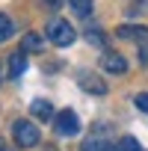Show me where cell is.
Returning a JSON list of instances; mask_svg holds the SVG:
<instances>
[{
  "instance_id": "6da1fadb",
  "label": "cell",
  "mask_w": 148,
  "mask_h": 151,
  "mask_svg": "<svg viewBox=\"0 0 148 151\" xmlns=\"http://www.w3.org/2000/svg\"><path fill=\"white\" fill-rule=\"evenodd\" d=\"M12 136H15V145L18 148H33V145H39V127L33 124V122H27V119H18L15 124H12Z\"/></svg>"
},
{
  "instance_id": "7a4b0ae2",
  "label": "cell",
  "mask_w": 148,
  "mask_h": 151,
  "mask_svg": "<svg viewBox=\"0 0 148 151\" xmlns=\"http://www.w3.org/2000/svg\"><path fill=\"white\" fill-rule=\"evenodd\" d=\"M45 33H47V39H50L53 45H59V47H68V45L74 42V36H77V33H74V27H71L68 21H62V18H53Z\"/></svg>"
},
{
  "instance_id": "3957f363",
  "label": "cell",
  "mask_w": 148,
  "mask_h": 151,
  "mask_svg": "<svg viewBox=\"0 0 148 151\" xmlns=\"http://www.w3.org/2000/svg\"><path fill=\"white\" fill-rule=\"evenodd\" d=\"M56 133L59 136H74V133H80V119H77V113L74 110H62V113H56Z\"/></svg>"
},
{
  "instance_id": "277c9868",
  "label": "cell",
  "mask_w": 148,
  "mask_h": 151,
  "mask_svg": "<svg viewBox=\"0 0 148 151\" xmlns=\"http://www.w3.org/2000/svg\"><path fill=\"white\" fill-rule=\"evenodd\" d=\"M101 65H104V71H110V74H124V71H127V59H124L121 53H113V50H107V53L101 56Z\"/></svg>"
},
{
  "instance_id": "5b68a950",
  "label": "cell",
  "mask_w": 148,
  "mask_h": 151,
  "mask_svg": "<svg viewBox=\"0 0 148 151\" xmlns=\"http://www.w3.org/2000/svg\"><path fill=\"white\" fill-rule=\"evenodd\" d=\"M80 86L86 92H92V95H104L107 92V83L101 77H95V74H80Z\"/></svg>"
},
{
  "instance_id": "8992f818",
  "label": "cell",
  "mask_w": 148,
  "mask_h": 151,
  "mask_svg": "<svg viewBox=\"0 0 148 151\" xmlns=\"http://www.w3.org/2000/svg\"><path fill=\"white\" fill-rule=\"evenodd\" d=\"M24 68H27V53H24V50L12 53V56H9V77H21Z\"/></svg>"
},
{
  "instance_id": "52a82bcc",
  "label": "cell",
  "mask_w": 148,
  "mask_h": 151,
  "mask_svg": "<svg viewBox=\"0 0 148 151\" xmlns=\"http://www.w3.org/2000/svg\"><path fill=\"white\" fill-rule=\"evenodd\" d=\"M42 45H45V42H42L39 33H27V36L21 39V50H24V53H39Z\"/></svg>"
},
{
  "instance_id": "ba28073f",
  "label": "cell",
  "mask_w": 148,
  "mask_h": 151,
  "mask_svg": "<svg viewBox=\"0 0 148 151\" xmlns=\"http://www.w3.org/2000/svg\"><path fill=\"white\" fill-rule=\"evenodd\" d=\"M121 39H133V42H148V30L145 27H119Z\"/></svg>"
},
{
  "instance_id": "9c48e42d",
  "label": "cell",
  "mask_w": 148,
  "mask_h": 151,
  "mask_svg": "<svg viewBox=\"0 0 148 151\" xmlns=\"http://www.w3.org/2000/svg\"><path fill=\"white\" fill-rule=\"evenodd\" d=\"M30 110H33V116H36V119H45V122L53 116V107H50V101H33V107H30Z\"/></svg>"
},
{
  "instance_id": "30bf717a",
  "label": "cell",
  "mask_w": 148,
  "mask_h": 151,
  "mask_svg": "<svg viewBox=\"0 0 148 151\" xmlns=\"http://www.w3.org/2000/svg\"><path fill=\"white\" fill-rule=\"evenodd\" d=\"M83 151H119V148H116V145H110L107 139H95V136H92V139H86V142H83Z\"/></svg>"
},
{
  "instance_id": "8fae6325",
  "label": "cell",
  "mask_w": 148,
  "mask_h": 151,
  "mask_svg": "<svg viewBox=\"0 0 148 151\" xmlns=\"http://www.w3.org/2000/svg\"><path fill=\"white\" fill-rule=\"evenodd\" d=\"M12 33H15V27H12V18L0 12V45H3V42H9V39H12Z\"/></svg>"
},
{
  "instance_id": "7c38bea8",
  "label": "cell",
  "mask_w": 148,
  "mask_h": 151,
  "mask_svg": "<svg viewBox=\"0 0 148 151\" xmlns=\"http://www.w3.org/2000/svg\"><path fill=\"white\" fill-rule=\"evenodd\" d=\"M68 6H71V12H74V15L86 18V15L92 12V0H68Z\"/></svg>"
},
{
  "instance_id": "4fadbf2b",
  "label": "cell",
  "mask_w": 148,
  "mask_h": 151,
  "mask_svg": "<svg viewBox=\"0 0 148 151\" xmlns=\"http://www.w3.org/2000/svg\"><path fill=\"white\" fill-rule=\"evenodd\" d=\"M119 151H142V148H139V142H136L133 136H121V142H119Z\"/></svg>"
},
{
  "instance_id": "5bb4252c",
  "label": "cell",
  "mask_w": 148,
  "mask_h": 151,
  "mask_svg": "<svg viewBox=\"0 0 148 151\" xmlns=\"http://www.w3.org/2000/svg\"><path fill=\"white\" fill-rule=\"evenodd\" d=\"M139 12H148V0H136L130 6V15H139Z\"/></svg>"
},
{
  "instance_id": "9a60e30c",
  "label": "cell",
  "mask_w": 148,
  "mask_h": 151,
  "mask_svg": "<svg viewBox=\"0 0 148 151\" xmlns=\"http://www.w3.org/2000/svg\"><path fill=\"white\" fill-rule=\"evenodd\" d=\"M136 107H139L142 113H148V92H142V95H136Z\"/></svg>"
},
{
  "instance_id": "2e32d148",
  "label": "cell",
  "mask_w": 148,
  "mask_h": 151,
  "mask_svg": "<svg viewBox=\"0 0 148 151\" xmlns=\"http://www.w3.org/2000/svg\"><path fill=\"white\" fill-rule=\"evenodd\" d=\"M86 39H89L92 45H104V36H101V33H95V30H89V33H86Z\"/></svg>"
},
{
  "instance_id": "e0dca14e",
  "label": "cell",
  "mask_w": 148,
  "mask_h": 151,
  "mask_svg": "<svg viewBox=\"0 0 148 151\" xmlns=\"http://www.w3.org/2000/svg\"><path fill=\"white\" fill-rule=\"evenodd\" d=\"M47 3H50L47 9H59V6H56V3H59V0H47Z\"/></svg>"
}]
</instances>
